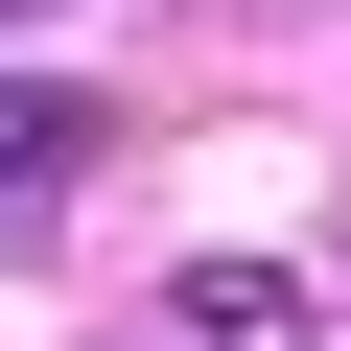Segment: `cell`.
Listing matches in <instances>:
<instances>
[{
    "label": "cell",
    "instance_id": "cell-2",
    "mask_svg": "<svg viewBox=\"0 0 351 351\" xmlns=\"http://www.w3.org/2000/svg\"><path fill=\"white\" fill-rule=\"evenodd\" d=\"M188 328H328V258H188Z\"/></svg>",
    "mask_w": 351,
    "mask_h": 351
},
{
    "label": "cell",
    "instance_id": "cell-3",
    "mask_svg": "<svg viewBox=\"0 0 351 351\" xmlns=\"http://www.w3.org/2000/svg\"><path fill=\"white\" fill-rule=\"evenodd\" d=\"M0 24H47V0H0Z\"/></svg>",
    "mask_w": 351,
    "mask_h": 351
},
{
    "label": "cell",
    "instance_id": "cell-1",
    "mask_svg": "<svg viewBox=\"0 0 351 351\" xmlns=\"http://www.w3.org/2000/svg\"><path fill=\"white\" fill-rule=\"evenodd\" d=\"M94 141H117L94 94H47V71H0V234H47V211H71V164H94Z\"/></svg>",
    "mask_w": 351,
    "mask_h": 351
}]
</instances>
